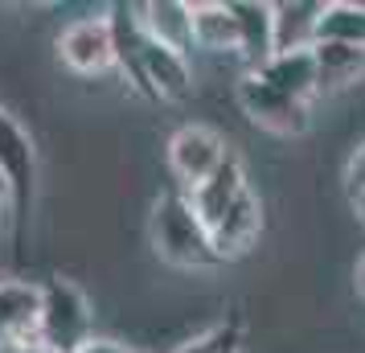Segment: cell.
Masks as SVG:
<instances>
[{"mask_svg":"<svg viewBox=\"0 0 365 353\" xmlns=\"http://www.w3.org/2000/svg\"><path fill=\"white\" fill-rule=\"evenodd\" d=\"M4 218H13V198H9V185H4V177H0V226Z\"/></svg>","mask_w":365,"mask_h":353,"instance_id":"cell-20","label":"cell"},{"mask_svg":"<svg viewBox=\"0 0 365 353\" xmlns=\"http://www.w3.org/2000/svg\"><path fill=\"white\" fill-rule=\"evenodd\" d=\"M58 58L62 66L83 74V78H99L107 74L115 62V29L111 17H78L70 21L66 29L58 34Z\"/></svg>","mask_w":365,"mask_h":353,"instance_id":"cell-5","label":"cell"},{"mask_svg":"<svg viewBox=\"0 0 365 353\" xmlns=\"http://www.w3.org/2000/svg\"><path fill=\"white\" fill-rule=\"evenodd\" d=\"M271 21H275V53H312L320 46L324 4L283 0V4H271Z\"/></svg>","mask_w":365,"mask_h":353,"instance_id":"cell-8","label":"cell"},{"mask_svg":"<svg viewBox=\"0 0 365 353\" xmlns=\"http://www.w3.org/2000/svg\"><path fill=\"white\" fill-rule=\"evenodd\" d=\"M74 353H135V349L123 345V341H115V337H91L83 349H74Z\"/></svg>","mask_w":365,"mask_h":353,"instance_id":"cell-19","label":"cell"},{"mask_svg":"<svg viewBox=\"0 0 365 353\" xmlns=\"http://www.w3.org/2000/svg\"><path fill=\"white\" fill-rule=\"evenodd\" d=\"M95 337V312L86 292L74 280L53 275L41 284V353H74Z\"/></svg>","mask_w":365,"mask_h":353,"instance_id":"cell-2","label":"cell"},{"mask_svg":"<svg viewBox=\"0 0 365 353\" xmlns=\"http://www.w3.org/2000/svg\"><path fill=\"white\" fill-rule=\"evenodd\" d=\"M345 189L353 193V202H357V198H365V144H357V148H353V156H349V165H345Z\"/></svg>","mask_w":365,"mask_h":353,"instance_id":"cell-18","label":"cell"},{"mask_svg":"<svg viewBox=\"0 0 365 353\" xmlns=\"http://www.w3.org/2000/svg\"><path fill=\"white\" fill-rule=\"evenodd\" d=\"M357 218H361V226H365V198H357Z\"/></svg>","mask_w":365,"mask_h":353,"instance_id":"cell-22","label":"cell"},{"mask_svg":"<svg viewBox=\"0 0 365 353\" xmlns=\"http://www.w3.org/2000/svg\"><path fill=\"white\" fill-rule=\"evenodd\" d=\"M259 230H263V205H259V198L247 189V193L222 214V222L210 230V238H214V251L222 255V259H230V255L247 251L250 242L259 238Z\"/></svg>","mask_w":365,"mask_h":353,"instance_id":"cell-12","label":"cell"},{"mask_svg":"<svg viewBox=\"0 0 365 353\" xmlns=\"http://www.w3.org/2000/svg\"><path fill=\"white\" fill-rule=\"evenodd\" d=\"M37 329H41V287L25 280H0V349H41Z\"/></svg>","mask_w":365,"mask_h":353,"instance_id":"cell-6","label":"cell"},{"mask_svg":"<svg viewBox=\"0 0 365 353\" xmlns=\"http://www.w3.org/2000/svg\"><path fill=\"white\" fill-rule=\"evenodd\" d=\"M135 17H140V29L160 41L168 50L189 53L193 50V9L181 4V0H152V4H135Z\"/></svg>","mask_w":365,"mask_h":353,"instance_id":"cell-11","label":"cell"},{"mask_svg":"<svg viewBox=\"0 0 365 353\" xmlns=\"http://www.w3.org/2000/svg\"><path fill=\"white\" fill-rule=\"evenodd\" d=\"M148 235H152V251L160 255L168 267L201 271V267L222 263V255L214 251V238L205 230V222L193 214V205H189V198H185L181 189L177 193H165L156 202Z\"/></svg>","mask_w":365,"mask_h":353,"instance_id":"cell-1","label":"cell"},{"mask_svg":"<svg viewBox=\"0 0 365 353\" xmlns=\"http://www.w3.org/2000/svg\"><path fill=\"white\" fill-rule=\"evenodd\" d=\"M259 78L271 83L275 91H283V95L299 99V103H308L312 95H320V78H316L312 53H275V58L259 70Z\"/></svg>","mask_w":365,"mask_h":353,"instance_id":"cell-14","label":"cell"},{"mask_svg":"<svg viewBox=\"0 0 365 353\" xmlns=\"http://www.w3.org/2000/svg\"><path fill=\"white\" fill-rule=\"evenodd\" d=\"M29 353H41V349H29Z\"/></svg>","mask_w":365,"mask_h":353,"instance_id":"cell-23","label":"cell"},{"mask_svg":"<svg viewBox=\"0 0 365 353\" xmlns=\"http://www.w3.org/2000/svg\"><path fill=\"white\" fill-rule=\"evenodd\" d=\"M247 189H250L247 185V173H242V165H238V156H230V160L217 168L205 185L189 189L185 198H189V205H193V214L205 222V230H214L217 222H222V214H226V210L247 193Z\"/></svg>","mask_w":365,"mask_h":353,"instance_id":"cell-9","label":"cell"},{"mask_svg":"<svg viewBox=\"0 0 365 353\" xmlns=\"http://www.w3.org/2000/svg\"><path fill=\"white\" fill-rule=\"evenodd\" d=\"M316 58V78H320V95L345 91L365 74V50L357 46H341V41H320L312 50Z\"/></svg>","mask_w":365,"mask_h":353,"instance_id":"cell-15","label":"cell"},{"mask_svg":"<svg viewBox=\"0 0 365 353\" xmlns=\"http://www.w3.org/2000/svg\"><path fill=\"white\" fill-rule=\"evenodd\" d=\"M357 292H361V296H365V255H361V259H357Z\"/></svg>","mask_w":365,"mask_h":353,"instance_id":"cell-21","label":"cell"},{"mask_svg":"<svg viewBox=\"0 0 365 353\" xmlns=\"http://www.w3.org/2000/svg\"><path fill=\"white\" fill-rule=\"evenodd\" d=\"M234 341H238L234 324H217L210 333H201V337H193V341L177 345L173 353H234Z\"/></svg>","mask_w":365,"mask_h":353,"instance_id":"cell-17","label":"cell"},{"mask_svg":"<svg viewBox=\"0 0 365 353\" xmlns=\"http://www.w3.org/2000/svg\"><path fill=\"white\" fill-rule=\"evenodd\" d=\"M238 103H242V111H247L259 128L275 135H299L308 128V103L292 99V95H283L275 91L271 83H263L259 74H247L242 83H238Z\"/></svg>","mask_w":365,"mask_h":353,"instance_id":"cell-7","label":"cell"},{"mask_svg":"<svg viewBox=\"0 0 365 353\" xmlns=\"http://www.w3.org/2000/svg\"><path fill=\"white\" fill-rule=\"evenodd\" d=\"M0 177L13 198V222H25L37 189V148L9 107H0Z\"/></svg>","mask_w":365,"mask_h":353,"instance_id":"cell-4","label":"cell"},{"mask_svg":"<svg viewBox=\"0 0 365 353\" xmlns=\"http://www.w3.org/2000/svg\"><path fill=\"white\" fill-rule=\"evenodd\" d=\"M226 160H230L226 140H222L214 128H205V123H185V128H177L173 140H168V168H173L181 193L205 185Z\"/></svg>","mask_w":365,"mask_h":353,"instance_id":"cell-3","label":"cell"},{"mask_svg":"<svg viewBox=\"0 0 365 353\" xmlns=\"http://www.w3.org/2000/svg\"><path fill=\"white\" fill-rule=\"evenodd\" d=\"M320 41H341V46H357V50H365V4H357V0L324 4Z\"/></svg>","mask_w":365,"mask_h":353,"instance_id":"cell-16","label":"cell"},{"mask_svg":"<svg viewBox=\"0 0 365 353\" xmlns=\"http://www.w3.org/2000/svg\"><path fill=\"white\" fill-rule=\"evenodd\" d=\"M189 9H193V50L234 53L238 58V17H234V4L201 0V4H189Z\"/></svg>","mask_w":365,"mask_h":353,"instance_id":"cell-13","label":"cell"},{"mask_svg":"<svg viewBox=\"0 0 365 353\" xmlns=\"http://www.w3.org/2000/svg\"><path fill=\"white\" fill-rule=\"evenodd\" d=\"M238 17V58L247 62L250 74L275 58V21H271V4H255V0H238L234 4Z\"/></svg>","mask_w":365,"mask_h":353,"instance_id":"cell-10","label":"cell"},{"mask_svg":"<svg viewBox=\"0 0 365 353\" xmlns=\"http://www.w3.org/2000/svg\"><path fill=\"white\" fill-rule=\"evenodd\" d=\"M0 353H4V349H0Z\"/></svg>","mask_w":365,"mask_h":353,"instance_id":"cell-24","label":"cell"}]
</instances>
